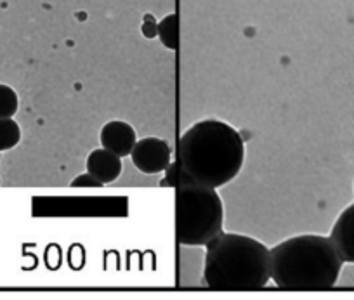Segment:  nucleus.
Wrapping results in <instances>:
<instances>
[{
    "label": "nucleus",
    "instance_id": "1",
    "mask_svg": "<svg viewBox=\"0 0 354 300\" xmlns=\"http://www.w3.org/2000/svg\"><path fill=\"white\" fill-rule=\"evenodd\" d=\"M245 142L240 132L221 120H202L183 134L177 163L192 182L221 187L240 174Z\"/></svg>",
    "mask_w": 354,
    "mask_h": 300
},
{
    "label": "nucleus",
    "instance_id": "2",
    "mask_svg": "<svg viewBox=\"0 0 354 300\" xmlns=\"http://www.w3.org/2000/svg\"><path fill=\"white\" fill-rule=\"evenodd\" d=\"M342 265L330 236L301 234L271 248V279L283 292H328Z\"/></svg>",
    "mask_w": 354,
    "mask_h": 300
},
{
    "label": "nucleus",
    "instance_id": "3",
    "mask_svg": "<svg viewBox=\"0 0 354 300\" xmlns=\"http://www.w3.org/2000/svg\"><path fill=\"white\" fill-rule=\"evenodd\" d=\"M271 279V250L255 238L221 233L207 245L203 285L214 292H259Z\"/></svg>",
    "mask_w": 354,
    "mask_h": 300
},
{
    "label": "nucleus",
    "instance_id": "4",
    "mask_svg": "<svg viewBox=\"0 0 354 300\" xmlns=\"http://www.w3.org/2000/svg\"><path fill=\"white\" fill-rule=\"evenodd\" d=\"M177 240L186 247H207L223 233L224 205L216 187L198 182L177 186Z\"/></svg>",
    "mask_w": 354,
    "mask_h": 300
},
{
    "label": "nucleus",
    "instance_id": "5",
    "mask_svg": "<svg viewBox=\"0 0 354 300\" xmlns=\"http://www.w3.org/2000/svg\"><path fill=\"white\" fill-rule=\"evenodd\" d=\"M132 163L142 174L165 172L172 163V149L169 142L160 138H145L136 141L131 151Z\"/></svg>",
    "mask_w": 354,
    "mask_h": 300
},
{
    "label": "nucleus",
    "instance_id": "6",
    "mask_svg": "<svg viewBox=\"0 0 354 300\" xmlns=\"http://www.w3.org/2000/svg\"><path fill=\"white\" fill-rule=\"evenodd\" d=\"M100 139L104 149L115 153L120 158L131 156L132 148H134L136 141H138L134 127L122 120H111L104 124L103 129H101Z\"/></svg>",
    "mask_w": 354,
    "mask_h": 300
},
{
    "label": "nucleus",
    "instance_id": "7",
    "mask_svg": "<svg viewBox=\"0 0 354 300\" xmlns=\"http://www.w3.org/2000/svg\"><path fill=\"white\" fill-rule=\"evenodd\" d=\"M330 240L344 262L354 264V203L344 209L330 233Z\"/></svg>",
    "mask_w": 354,
    "mask_h": 300
},
{
    "label": "nucleus",
    "instance_id": "8",
    "mask_svg": "<svg viewBox=\"0 0 354 300\" xmlns=\"http://www.w3.org/2000/svg\"><path fill=\"white\" fill-rule=\"evenodd\" d=\"M87 172L93 174L103 184L117 180L122 174V158L108 149H94L87 156Z\"/></svg>",
    "mask_w": 354,
    "mask_h": 300
},
{
    "label": "nucleus",
    "instance_id": "9",
    "mask_svg": "<svg viewBox=\"0 0 354 300\" xmlns=\"http://www.w3.org/2000/svg\"><path fill=\"white\" fill-rule=\"evenodd\" d=\"M21 141V129L12 118H0V151H8Z\"/></svg>",
    "mask_w": 354,
    "mask_h": 300
},
{
    "label": "nucleus",
    "instance_id": "10",
    "mask_svg": "<svg viewBox=\"0 0 354 300\" xmlns=\"http://www.w3.org/2000/svg\"><path fill=\"white\" fill-rule=\"evenodd\" d=\"M160 42L170 50L177 49L179 44V33H177V15H169L158 23Z\"/></svg>",
    "mask_w": 354,
    "mask_h": 300
},
{
    "label": "nucleus",
    "instance_id": "11",
    "mask_svg": "<svg viewBox=\"0 0 354 300\" xmlns=\"http://www.w3.org/2000/svg\"><path fill=\"white\" fill-rule=\"evenodd\" d=\"M19 106L18 94L9 85L0 84V118H12Z\"/></svg>",
    "mask_w": 354,
    "mask_h": 300
},
{
    "label": "nucleus",
    "instance_id": "12",
    "mask_svg": "<svg viewBox=\"0 0 354 300\" xmlns=\"http://www.w3.org/2000/svg\"><path fill=\"white\" fill-rule=\"evenodd\" d=\"M71 186L73 187H101L104 186L101 180H97L96 177L93 176V174H82V176L75 177L73 180H71Z\"/></svg>",
    "mask_w": 354,
    "mask_h": 300
},
{
    "label": "nucleus",
    "instance_id": "13",
    "mask_svg": "<svg viewBox=\"0 0 354 300\" xmlns=\"http://www.w3.org/2000/svg\"><path fill=\"white\" fill-rule=\"evenodd\" d=\"M142 35L146 39H155L158 35V23L155 21L151 15L145 16V21H142Z\"/></svg>",
    "mask_w": 354,
    "mask_h": 300
}]
</instances>
